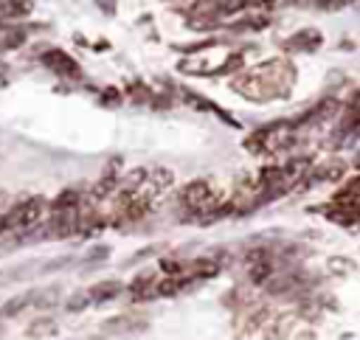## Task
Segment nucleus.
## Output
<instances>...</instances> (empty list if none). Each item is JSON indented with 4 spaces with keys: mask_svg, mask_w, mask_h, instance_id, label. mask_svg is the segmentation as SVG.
Returning <instances> with one entry per match:
<instances>
[{
    "mask_svg": "<svg viewBox=\"0 0 360 340\" xmlns=\"http://www.w3.org/2000/svg\"><path fill=\"white\" fill-rule=\"evenodd\" d=\"M39 59H42V65H45L48 70H53L56 76H79V73H82V67L76 65V59H73V56H68V51L48 48Z\"/></svg>",
    "mask_w": 360,
    "mask_h": 340,
    "instance_id": "nucleus-5",
    "label": "nucleus"
},
{
    "mask_svg": "<svg viewBox=\"0 0 360 340\" xmlns=\"http://www.w3.org/2000/svg\"><path fill=\"white\" fill-rule=\"evenodd\" d=\"M121 289H124V284H121V281H115V278H107V281H98V284H93V287L87 289V295H90V303H104V301H112V298H118V295H121Z\"/></svg>",
    "mask_w": 360,
    "mask_h": 340,
    "instance_id": "nucleus-9",
    "label": "nucleus"
},
{
    "mask_svg": "<svg viewBox=\"0 0 360 340\" xmlns=\"http://www.w3.org/2000/svg\"><path fill=\"white\" fill-rule=\"evenodd\" d=\"M48 200L34 194V197H25L20 200L17 205H11L6 214H3V233H11V230H31L42 222V216L48 214Z\"/></svg>",
    "mask_w": 360,
    "mask_h": 340,
    "instance_id": "nucleus-3",
    "label": "nucleus"
},
{
    "mask_svg": "<svg viewBox=\"0 0 360 340\" xmlns=\"http://www.w3.org/2000/svg\"><path fill=\"white\" fill-rule=\"evenodd\" d=\"M326 267L335 273V275H346L349 270H354V264H352V259H340V256H335V259H329L326 261Z\"/></svg>",
    "mask_w": 360,
    "mask_h": 340,
    "instance_id": "nucleus-15",
    "label": "nucleus"
},
{
    "mask_svg": "<svg viewBox=\"0 0 360 340\" xmlns=\"http://www.w3.org/2000/svg\"><path fill=\"white\" fill-rule=\"evenodd\" d=\"M321 34L315 31V28H301V31H295L292 37H287L284 42H281V48L284 51H318L321 48Z\"/></svg>",
    "mask_w": 360,
    "mask_h": 340,
    "instance_id": "nucleus-8",
    "label": "nucleus"
},
{
    "mask_svg": "<svg viewBox=\"0 0 360 340\" xmlns=\"http://www.w3.org/2000/svg\"><path fill=\"white\" fill-rule=\"evenodd\" d=\"M343 174H346V163L338 160V157L326 160V163H318V166L309 169V174L304 180V188L312 185V183H338V180H343Z\"/></svg>",
    "mask_w": 360,
    "mask_h": 340,
    "instance_id": "nucleus-6",
    "label": "nucleus"
},
{
    "mask_svg": "<svg viewBox=\"0 0 360 340\" xmlns=\"http://www.w3.org/2000/svg\"><path fill=\"white\" fill-rule=\"evenodd\" d=\"M84 306H90V295H87V289H79V292H73V295L65 301V309H68V312H82Z\"/></svg>",
    "mask_w": 360,
    "mask_h": 340,
    "instance_id": "nucleus-14",
    "label": "nucleus"
},
{
    "mask_svg": "<svg viewBox=\"0 0 360 340\" xmlns=\"http://www.w3.org/2000/svg\"><path fill=\"white\" fill-rule=\"evenodd\" d=\"M301 323L298 312H278L264 323V340H290L295 334V326Z\"/></svg>",
    "mask_w": 360,
    "mask_h": 340,
    "instance_id": "nucleus-4",
    "label": "nucleus"
},
{
    "mask_svg": "<svg viewBox=\"0 0 360 340\" xmlns=\"http://www.w3.org/2000/svg\"><path fill=\"white\" fill-rule=\"evenodd\" d=\"M56 332H59V326H56V320H53V318H37V320H31V323H28V329H25V334H28L31 340L53 337Z\"/></svg>",
    "mask_w": 360,
    "mask_h": 340,
    "instance_id": "nucleus-11",
    "label": "nucleus"
},
{
    "mask_svg": "<svg viewBox=\"0 0 360 340\" xmlns=\"http://www.w3.org/2000/svg\"><path fill=\"white\" fill-rule=\"evenodd\" d=\"M292 84H295V65L281 56L245 67L231 79V90H236L242 98L256 104L284 98L292 90Z\"/></svg>",
    "mask_w": 360,
    "mask_h": 340,
    "instance_id": "nucleus-1",
    "label": "nucleus"
},
{
    "mask_svg": "<svg viewBox=\"0 0 360 340\" xmlns=\"http://www.w3.org/2000/svg\"><path fill=\"white\" fill-rule=\"evenodd\" d=\"M295 140H298L295 121H276V124H267V126L250 132L245 140V149H250L256 155H278V152L292 149Z\"/></svg>",
    "mask_w": 360,
    "mask_h": 340,
    "instance_id": "nucleus-2",
    "label": "nucleus"
},
{
    "mask_svg": "<svg viewBox=\"0 0 360 340\" xmlns=\"http://www.w3.org/2000/svg\"><path fill=\"white\" fill-rule=\"evenodd\" d=\"M22 42H25V31L22 28H17V25H0V53L17 48Z\"/></svg>",
    "mask_w": 360,
    "mask_h": 340,
    "instance_id": "nucleus-13",
    "label": "nucleus"
},
{
    "mask_svg": "<svg viewBox=\"0 0 360 340\" xmlns=\"http://www.w3.org/2000/svg\"><path fill=\"white\" fill-rule=\"evenodd\" d=\"M34 0H0V20H20L31 11Z\"/></svg>",
    "mask_w": 360,
    "mask_h": 340,
    "instance_id": "nucleus-12",
    "label": "nucleus"
},
{
    "mask_svg": "<svg viewBox=\"0 0 360 340\" xmlns=\"http://www.w3.org/2000/svg\"><path fill=\"white\" fill-rule=\"evenodd\" d=\"M149 323H146V318H138V315H129V312H124V315H118V318H110V320H104V332L107 334H132V332H143Z\"/></svg>",
    "mask_w": 360,
    "mask_h": 340,
    "instance_id": "nucleus-7",
    "label": "nucleus"
},
{
    "mask_svg": "<svg viewBox=\"0 0 360 340\" xmlns=\"http://www.w3.org/2000/svg\"><path fill=\"white\" fill-rule=\"evenodd\" d=\"M31 303H37V292H34V289H28V292H20V295L8 298V301L0 306V315H3V318H11V315H17V312L28 309Z\"/></svg>",
    "mask_w": 360,
    "mask_h": 340,
    "instance_id": "nucleus-10",
    "label": "nucleus"
},
{
    "mask_svg": "<svg viewBox=\"0 0 360 340\" xmlns=\"http://www.w3.org/2000/svg\"><path fill=\"white\" fill-rule=\"evenodd\" d=\"M290 340H315V329H309V326H304V329H298Z\"/></svg>",
    "mask_w": 360,
    "mask_h": 340,
    "instance_id": "nucleus-16",
    "label": "nucleus"
}]
</instances>
